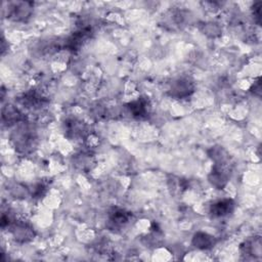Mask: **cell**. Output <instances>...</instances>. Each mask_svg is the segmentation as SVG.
I'll use <instances>...</instances> for the list:
<instances>
[{
  "mask_svg": "<svg viewBox=\"0 0 262 262\" xmlns=\"http://www.w3.org/2000/svg\"><path fill=\"white\" fill-rule=\"evenodd\" d=\"M11 141L14 147L20 152H28L35 145L36 135L33 126L21 122L20 125L13 131L11 135Z\"/></svg>",
  "mask_w": 262,
  "mask_h": 262,
  "instance_id": "cell-1",
  "label": "cell"
},
{
  "mask_svg": "<svg viewBox=\"0 0 262 262\" xmlns=\"http://www.w3.org/2000/svg\"><path fill=\"white\" fill-rule=\"evenodd\" d=\"M7 18L14 21H25L33 13V3L28 1H12L7 3Z\"/></svg>",
  "mask_w": 262,
  "mask_h": 262,
  "instance_id": "cell-2",
  "label": "cell"
},
{
  "mask_svg": "<svg viewBox=\"0 0 262 262\" xmlns=\"http://www.w3.org/2000/svg\"><path fill=\"white\" fill-rule=\"evenodd\" d=\"M7 227L14 241L18 243H27L34 238V228L27 221L13 219Z\"/></svg>",
  "mask_w": 262,
  "mask_h": 262,
  "instance_id": "cell-3",
  "label": "cell"
},
{
  "mask_svg": "<svg viewBox=\"0 0 262 262\" xmlns=\"http://www.w3.org/2000/svg\"><path fill=\"white\" fill-rule=\"evenodd\" d=\"M194 89L193 82L188 78H179L175 80L170 87V94L175 98H185L189 96Z\"/></svg>",
  "mask_w": 262,
  "mask_h": 262,
  "instance_id": "cell-4",
  "label": "cell"
},
{
  "mask_svg": "<svg viewBox=\"0 0 262 262\" xmlns=\"http://www.w3.org/2000/svg\"><path fill=\"white\" fill-rule=\"evenodd\" d=\"M210 183L218 188L221 189L224 187L228 181V174L224 168V164H215L210 175H209Z\"/></svg>",
  "mask_w": 262,
  "mask_h": 262,
  "instance_id": "cell-5",
  "label": "cell"
},
{
  "mask_svg": "<svg viewBox=\"0 0 262 262\" xmlns=\"http://www.w3.org/2000/svg\"><path fill=\"white\" fill-rule=\"evenodd\" d=\"M234 209V203L231 199L218 200L211 205L210 213L213 217H224L229 215Z\"/></svg>",
  "mask_w": 262,
  "mask_h": 262,
  "instance_id": "cell-6",
  "label": "cell"
},
{
  "mask_svg": "<svg viewBox=\"0 0 262 262\" xmlns=\"http://www.w3.org/2000/svg\"><path fill=\"white\" fill-rule=\"evenodd\" d=\"M64 130L68 137L75 139L79 137H84L86 133V127L83 122L76 119L68 120L67 123H64Z\"/></svg>",
  "mask_w": 262,
  "mask_h": 262,
  "instance_id": "cell-7",
  "label": "cell"
},
{
  "mask_svg": "<svg viewBox=\"0 0 262 262\" xmlns=\"http://www.w3.org/2000/svg\"><path fill=\"white\" fill-rule=\"evenodd\" d=\"M129 220H130V214L123 209L116 208L110 212L108 223L113 228L122 227L125 224H127Z\"/></svg>",
  "mask_w": 262,
  "mask_h": 262,
  "instance_id": "cell-8",
  "label": "cell"
},
{
  "mask_svg": "<svg viewBox=\"0 0 262 262\" xmlns=\"http://www.w3.org/2000/svg\"><path fill=\"white\" fill-rule=\"evenodd\" d=\"M149 103L145 98H138L128 104V108L130 114L135 118H144L148 114Z\"/></svg>",
  "mask_w": 262,
  "mask_h": 262,
  "instance_id": "cell-9",
  "label": "cell"
},
{
  "mask_svg": "<svg viewBox=\"0 0 262 262\" xmlns=\"http://www.w3.org/2000/svg\"><path fill=\"white\" fill-rule=\"evenodd\" d=\"M2 120L4 123L10 125V124L21 123V121L24 120V117L21 113L17 110V107L11 104H7L2 108Z\"/></svg>",
  "mask_w": 262,
  "mask_h": 262,
  "instance_id": "cell-10",
  "label": "cell"
},
{
  "mask_svg": "<svg viewBox=\"0 0 262 262\" xmlns=\"http://www.w3.org/2000/svg\"><path fill=\"white\" fill-rule=\"evenodd\" d=\"M214 244H215L214 236L207 232L199 231L192 237V245L195 248L201 249V250H208V249L212 248L214 246Z\"/></svg>",
  "mask_w": 262,
  "mask_h": 262,
  "instance_id": "cell-11",
  "label": "cell"
},
{
  "mask_svg": "<svg viewBox=\"0 0 262 262\" xmlns=\"http://www.w3.org/2000/svg\"><path fill=\"white\" fill-rule=\"evenodd\" d=\"M245 252L249 255H252L254 257L261 256V239L259 236L254 237L253 239L246 243Z\"/></svg>",
  "mask_w": 262,
  "mask_h": 262,
  "instance_id": "cell-12",
  "label": "cell"
},
{
  "mask_svg": "<svg viewBox=\"0 0 262 262\" xmlns=\"http://www.w3.org/2000/svg\"><path fill=\"white\" fill-rule=\"evenodd\" d=\"M204 32L207 35L214 37L220 33V28L215 23H206L204 24Z\"/></svg>",
  "mask_w": 262,
  "mask_h": 262,
  "instance_id": "cell-13",
  "label": "cell"
},
{
  "mask_svg": "<svg viewBox=\"0 0 262 262\" xmlns=\"http://www.w3.org/2000/svg\"><path fill=\"white\" fill-rule=\"evenodd\" d=\"M46 191V185L44 183H37L33 186L31 191L32 198H41Z\"/></svg>",
  "mask_w": 262,
  "mask_h": 262,
  "instance_id": "cell-14",
  "label": "cell"
},
{
  "mask_svg": "<svg viewBox=\"0 0 262 262\" xmlns=\"http://www.w3.org/2000/svg\"><path fill=\"white\" fill-rule=\"evenodd\" d=\"M253 14L256 18V20L258 23H260V18H261V13H260V10H261V2H257L256 4H254L253 6Z\"/></svg>",
  "mask_w": 262,
  "mask_h": 262,
  "instance_id": "cell-15",
  "label": "cell"
}]
</instances>
